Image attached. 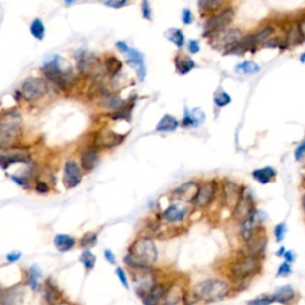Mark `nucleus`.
Segmentation results:
<instances>
[{
  "label": "nucleus",
  "mask_w": 305,
  "mask_h": 305,
  "mask_svg": "<svg viewBox=\"0 0 305 305\" xmlns=\"http://www.w3.org/2000/svg\"><path fill=\"white\" fill-rule=\"evenodd\" d=\"M233 287L228 280L221 278H208L195 284L193 289L186 291L183 303L194 305L199 303H216L229 297Z\"/></svg>",
  "instance_id": "obj_1"
},
{
  "label": "nucleus",
  "mask_w": 305,
  "mask_h": 305,
  "mask_svg": "<svg viewBox=\"0 0 305 305\" xmlns=\"http://www.w3.org/2000/svg\"><path fill=\"white\" fill-rule=\"evenodd\" d=\"M159 260V251L152 236H140L130 244L124 262L131 271L154 267Z\"/></svg>",
  "instance_id": "obj_2"
},
{
  "label": "nucleus",
  "mask_w": 305,
  "mask_h": 305,
  "mask_svg": "<svg viewBox=\"0 0 305 305\" xmlns=\"http://www.w3.org/2000/svg\"><path fill=\"white\" fill-rule=\"evenodd\" d=\"M262 259L263 257L248 254L247 251H241L234 257L228 266V278L232 281V287L234 284H244L260 274L262 269Z\"/></svg>",
  "instance_id": "obj_3"
},
{
  "label": "nucleus",
  "mask_w": 305,
  "mask_h": 305,
  "mask_svg": "<svg viewBox=\"0 0 305 305\" xmlns=\"http://www.w3.org/2000/svg\"><path fill=\"white\" fill-rule=\"evenodd\" d=\"M43 78L53 82L61 90L68 87L74 78V68L67 59L61 55H54L43 63Z\"/></svg>",
  "instance_id": "obj_4"
},
{
  "label": "nucleus",
  "mask_w": 305,
  "mask_h": 305,
  "mask_svg": "<svg viewBox=\"0 0 305 305\" xmlns=\"http://www.w3.org/2000/svg\"><path fill=\"white\" fill-rule=\"evenodd\" d=\"M23 121L17 111L10 110L0 116V149H8L22 137Z\"/></svg>",
  "instance_id": "obj_5"
},
{
  "label": "nucleus",
  "mask_w": 305,
  "mask_h": 305,
  "mask_svg": "<svg viewBox=\"0 0 305 305\" xmlns=\"http://www.w3.org/2000/svg\"><path fill=\"white\" fill-rule=\"evenodd\" d=\"M49 92L48 81L42 76H29L20 85L19 94L26 102H37Z\"/></svg>",
  "instance_id": "obj_6"
},
{
  "label": "nucleus",
  "mask_w": 305,
  "mask_h": 305,
  "mask_svg": "<svg viewBox=\"0 0 305 305\" xmlns=\"http://www.w3.org/2000/svg\"><path fill=\"white\" fill-rule=\"evenodd\" d=\"M268 244V236L266 233L265 227L259 226L255 229V232L251 234L249 239L245 241V248H247V253L251 255L262 257L267 249Z\"/></svg>",
  "instance_id": "obj_7"
},
{
  "label": "nucleus",
  "mask_w": 305,
  "mask_h": 305,
  "mask_svg": "<svg viewBox=\"0 0 305 305\" xmlns=\"http://www.w3.org/2000/svg\"><path fill=\"white\" fill-rule=\"evenodd\" d=\"M188 214L189 209L187 206L182 205L180 203H173L161 212V221L170 226H180Z\"/></svg>",
  "instance_id": "obj_8"
},
{
  "label": "nucleus",
  "mask_w": 305,
  "mask_h": 305,
  "mask_svg": "<svg viewBox=\"0 0 305 305\" xmlns=\"http://www.w3.org/2000/svg\"><path fill=\"white\" fill-rule=\"evenodd\" d=\"M256 208L254 205V200L248 192L242 189V193L240 195L235 208L233 209V218L236 222H244L255 211Z\"/></svg>",
  "instance_id": "obj_9"
},
{
  "label": "nucleus",
  "mask_w": 305,
  "mask_h": 305,
  "mask_svg": "<svg viewBox=\"0 0 305 305\" xmlns=\"http://www.w3.org/2000/svg\"><path fill=\"white\" fill-rule=\"evenodd\" d=\"M216 197V183L215 182H206L198 186L197 194H195L193 206L195 209H205L212 203Z\"/></svg>",
  "instance_id": "obj_10"
},
{
  "label": "nucleus",
  "mask_w": 305,
  "mask_h": 305,
  "mask_svg": "<svg viewBox=\"0 0 305 305\" xmlns=\"http://www.w3.org/2000/svg\"><path fill=\"white\" fill-rule=\"evenodd\" d=\"M82 168L75 160H67L63 168V183L68 189L75 188L82 182Z\"/></svg>",
  "instance_id": "obj_11"
},
{
  "label": "nucleus",
  "mask_w": 305,
  "mask_h": 305,
  "mask_svg": "<svg viewBox=\"0 0 305 305\" xmlns=\"http://www.w3.org/2000/svg\"><path fill=\"white\" fill-rule=\"evenodd\" d=\"M233 19L234 11L232 8H227L215 16H211L205 23L206 34H216V32L222 31L233 22Z\"/></svg>",
  "instance_id": "obj_12"
},
{
  "label": "nucleus",
  "mask_w": 305,
  "mask_h": 305,
  "mask_svg": "<svg viewBox=\"0 0 305 305\" xmlns=\"http://www.w3.org/2000/svg\"><path fill=\"white\" fill-rule=\"evenodd\" d=\"M186 289L182 284L178 283L177 279H172L167 291H166L164 298L161 299L159 305H179L183 303L185 297Z\"/></svg>",
  "instance_id": "obj_13"
},
{
  "label": "nucleus",
  "mask_w": 305,
  "mask_h": 305,
  "mask_svg": "<svg viewBox=\"0 0 305 305\" xmlns=\"http://www.w3.org/2000/svg\"><path fill=\"white\" fill-rule=\"evenodd\" d=\"M124 140H125V136L116 134L112 130H104L98 135V137L96 138V144L99 148L111 149V148L120 146Z\"/></svg>",
  "instance_id": "obj_14"
},
{
  "label": "nucleus",
  "mask_w": 305,
  "mask_h": 305,
  "mask_svg": "<svg viewBox=\"0 0 305 305\" xmlns=\"http://www.w3.org/2000/svg\"><path fill=\"white\" fill-rule=\"evenodd\" d=\"M126 56H128V64H130L132 68H135L136 73H137L138 79L141 81H143L146 79L147 75V69H146V64H144V56L140 50L130 48L129 52L126 53Z\"/></svg>",
  "instance_id": "obj_15"
},
{
  "label": "nucleus",
  "mask_w": 305,
  "mask_h": 305,
  "mask_svg": "<svg viewBox=\"0 0 305 305\" xmlns=\"http://www.w3.org/2000/svg\"><path fill=\"white\" fill-rule=\"evenodd\" d=\"M272 297L274 302L281 305H292L297 302L298 295L291 285H283L275 290Z\"/></svg>",
  "instance_id": "obj_16"
},
{
  "label": "nucleus",
  "mask_w": 305,
  "mask_h": 305,
  "mask_svg": "<svg viewBox=\"0 0 305 305\" xmlns=\"http://www.w3.org/2000/svg\"><path fill=\"white\" fill-rule=\"evenodd\" d=\"M242 187L233 182H227L223 185V203L227 208L234 209L242 193Z\"/></svg>",
  "instance_id": "obj_17"
},
{
  "label": "nucleus",
  "mask_w": 305,
  "mask_h": 305,
  "mask_svg": "<svg viewBox=\"0 0 305 305\" xmlns=\"http://www.w3.org/2000/svg\"><path fill=\"white\" fill-rule=\"evenodd\" d=\"M30 156L24 152H6L0 154V168L6 171L14 164H29Z\"/></svg>",
  "instance_id": "obj_18"
},
{
  "label": "nucleus",
  "mask_w": 305,
  "mask_h": 305,
  "mask_svg": "<svg viewBox=\"0 0 305 305\" xmlns=\"http://www.w3.org/2000/svg\"><path fill=\"white\" fill-rule=\"evenodd\" d=\"M100 156L97 148H87L80 155V166L84 172H91L97 167Z\"/></svg>",
  "instance_id": "obj_19"
},
{
  "label": "nucleus",
  "mask_w": 305,
  "mask_h": 305,
  "mask_svg": "<svg viewBox=\"0 0 305 305\" xmlns=\"http://www.w3.org/2000/svg\"><path fill=\"white\" fill-rule=\"evenodd\" d=\"M79 72L81 74H93L98 69V61L97 58L92 54L87 53H82L81 55L78 56V62H76Z\"/></svg>",
  "instance_id": "obj_20"
},
{
  "label": "nucleus",
  "mask_w": 305,
  "mask_h": 305,
  "mask_svg": "<svg viewBox=\"0 0 305 305\" xmlns=\"http://www.w3.org/2000/svg\"><path fill=\"white\" fill-rule=\"evenodd\" d=\"M198 191L197 183L189 182L186 183H183L180 187H178L174 191V195L183 203H188V201H193L195 194Z\"/></svg>",
  "instance_id": "obj_21"
},
{
  "label": "nucleus",
  "mask_w": 305,
  "mask_h": 305,
  "mask_svg": "<svg viewBox=\"0 0 305 305\" xmlns=\"http://www.w3.org/2000/svg\"><path fill=\"white\" fill-rule=\"evenodd\" d=\"M220 32L221 35H218V43L221 44V46L226 47L228 49H232L234 46H236L240 41H241V31L238 30V29H233V30L226 31V32ZM218 32H216V34H218Z\"/></svg>",
  "instance_id": "obj_22"
},
{
  "label": "nucleus",
  "mask_w": 305,
  "mask_h": 305,
  "mask_svg": "<svg viewBox=\"0 0 305 305\" xmlns=\"http://www.w3.org/2000/svg\"><path fill=\"white\" fill-rule=\"evenodd\" d=\"M76 244V240L73 236L67 235V234H58L54 238L55 248L61 253L72 250Z\"/></svg>",
  "instance_id": "obj_23"
},
{
  "label": "nucleus",
  "mask_w": 305,
  "mask_h": 305,
  "mask_svg": "<svg viewBox=\"0 0 305 305\" xmlns=\"http://www.w3.org/2000/svg\"><path fill=\"white\" fill-rule=\"evenodd\" d=\"M251 176H253V178L257 183H262V185H266V183H271L272 180L274 179L275 176H277V172H275L274 168L267 166V167L255 170L253 173H251Z\"/></svg>",
  "instance_id": "obj_24"
},
{
  "label": "nucleus",
  "mask_w": 305,
  "mask_h": 305,
  "mask_svg": "<svg viewBox=\"0 0 305 305\" xmlns=\"http://www.w3.org/2000/svg\"><path fill=\"white\" fill-rule=\"evenodd\" d=\"M178 126H179V122H178L176 117H173L172 115H165L156 125V131L173 132L178 129Z\"/></svg>",
  "instance_id": "obj_25"
},
{
  "label": "nucleus",
  "mask_w": 305,
  "mask_h": 305,
  "mask_svg": "<svg viewBox=\"0 0 305 305\" xmlns=\"http://www.w3.org/2000/svg\"><path fill=\"white\" fill-rule=\"evenodd\" d=\"M104 69L109 76L114 78L122 69V62L115 56H108L104 61Z\"/></svg>",
  "instance_id": "obj_26"
},
{
  "label": "nucleus",
  "mask_w": 305,
  "mask_h": 305,
  "mask_svg": "<svg viewBox=\"0 0 305 305\" xmlns=\"http://www.w3.org/2000/svg\"><path fill=\"white\" fill-rule=\"evenodd\" d=\"M30 34L37 41H42L46 37V26L41 18L32 19L30 23Z\"/></svg>",
  "instance_id": "obj_27"
},
{
  "label": "nucleus",
  "mask_w": 305,
  "mask_h": 305,
  "mask_svg": "<svg viewBox=\"0 0 305 305\" xmlns=\"http://www.w3.org/2000/svg\"><path fill=\"white\" fill-rule=\"evenodd\" d=\"M194 67V61L192 60V59L187 58V56H180V58L176 59V68L178 73L187 74L191 72Z\"/></svg>",
  "instance_id": "obj_28"
},
{
  "label": "nucleus",
  "mask_w": 305,
  "mask_h": 305,
  "mask_svg": "<svg viewBox=\"0 0 305 305\" xmlns=\"http://www.w3.org/2000/svg\"><path fill=\"white\" fill-rule=\"evenodd\" d=\"M44 298H46V302L48 305H58L59 299H60L58 287L48 283V281H47L46 287H44Z\"/></svg>",
  "instance_id": "obj_29"
},
{
  "label": "nucleus",
  "mask_w": 305,
  "mask_h": 305,
  "mask_svg": "<svg viewBox=\"0 0 305 305\" xmlns=\"http://www.w3.org/2000/svg\"><path fill=\"white\" fill-rule=\"evenodd\" d=\"M236 73L238 74H244V75H253V74H257L260 72V66L255 62L245 61L244 63H240L235 68Z\"/></svg>",
  "instance_id": "obj_30"
},
{
  "label": "nucleus",
  "mask_w": 305,
  "mask_h": 305,
  "mask_svg": "<svg viewBox=\"0 0 305 305\" xmlns=\"http://www.w3.org/2000/svg\"><path fill=\"white\" fill-rule=\"evenodd\" d=\"M126 102H124L122 98L116 96V94H109V96H106L104 99V105L112 111L120 110V109L123 108Z\"/></svg>",
  "instance_id": "obj_31"
},
{
  "label": "nucleus",
  "mask_w": 305,
  "mask_h": 305,
  "mask_svg": "<svg viewBox=\"0 0 305 305\" xmlns=\"http://www.w3.org/2000/svg\"><path fill=\"white\" fill-rule=\"evenodd\" d=\"M40 277L41 271L36 266H32L28 271V285L30 286L34 291H37V290L40 289Z\"/></svg>",
  "instance_id": "obj_32"
},
{
  "label": "nucleus",
  "mask_w": 305,
  "mask_h": 305,
  "mask_svg": "<svg viewBox=\"0 0 305 305\" xmlns=\"http://www.w3.org/2000/svg\"><path fill=\"white\" fill-rule=\"evenodd\" d=\"M166 36H167L168 40L171 41L172 43L176 44L177 47H183V43H185V37H183V31L180 30V29H176V28H172L170 30H167L166 32Z\"/></svg>",
  "instance_id": "obj_33"
},
{
  "label": "nucleus",
  "mask_w": 305,
  "mask_h": 305,
  "mask_svg": "<svg viewBox=\"0 0 305 305\" xmlns=\"http://www.w3.org/2000/svg\"><path fill=\"white\" fill-rule=\"evenodd\" d=\"M98 242V235L96 233H86L80 240V247L85 250H90L91 248H93Z\"/></svg>",
  "instance_id": "obj_34"
},
{
  "label": "nucleus",
  "mask_w": 305,
  "mask_h": 305,
  "mask_svg": "<svg viewBox=\"0 0 305 305\" xmlns=\"http://www.w3.org/2000/svg\"><path fill=\"white\" fill-rule=\"evenodd\" d=\"M80 261H81L84 267L87 269V271H91V269H93L94 266H96L97 257L92 251L85 250L84 253L81 254V256H80Z\"/></svg>",
  "instance_id": "obj_35"
},
{
  "label": "nucleus",
  "mask_w": 305,
  "mask_h": 305,
  "mask_svg": "<svg viewBox=\"0 0 305 305\" xmlns=\"http://www.w3.org/2000/svg\"><path fill=\"white\" fill-rule=\"evenodd\" d=\"M272 303H274V299L272 297V295H261L248 302L247 305H271Z\"/></svg>",
  "instance_id": "obj_36"
},
{
  "label": "nucleus",
  "mask_w": 305,
  "mask_h": 305,
  "mask_svg": "<svg viewBox=\"0 0 305 305\" xmlns=\"http://www.w3.org/2000/svg\"><path fill=\"white\" fill-rule=\"evenodd\" d=\"M214 102L217 106L223 108V106L228 105L230 102H232V98H230L229 94L226 93V92H218V93H216V96L214 98Z\"/></svg>",
  "instance_id": "obj_37"
},
{
  "label": "nucleus",
  "mask_w": 305,
  "mask_h": 305,
  "mask_svg": "<svg viewBox=\"0 0 305 305\" xmlns=\"http://www.w3.org/2000/svg\"><path fill=\"white\" fill-rule=\"evenodd\" d=\"M287 233V226L285 223H279L277 224V226L274 227L273 229V234H274V238L275 241L277 242H281L284 239H285V235Z\"/></svg>",
  "instance_id": "obj_38"
},
{
  "label": "nucleus",
  "mask_w": 305,
  "mask_h": 305,
  "mask_svg": "<svg viewBox=\"0 0 305 305\" xmlns=\"http://www.w3.org/2000/svg\"><path fill=\"white\" fill-rule=\"evenodd\" d=\"M302 37L301 35H299L297 25H293L291 28V30L289 31V34H287V43L289 44H297L299 42H302Z\"/></svg>",
  "instance_id": "obj_39"
},
{
  "label": "nucleus",
  "mask_w": 305,
  "mask_h": 305,
  "mask_svg": "<svg viewBox=\"0 0 305 305\" xmlns=\"http://www.w3.org/2000/svg\"><path fill=\"white\" fill-rule=\"evenodd\" d=\"M115 273H116L118 280H120V283L122 284V285L124 286V289L129 290L130 289V285H129V278H128V274H126V272L124 271V268L122 267H117L116 271H115Z\"/></svg>",
  "instance_id": "obj_40"
},
{
  "label": "nucleus",
  "mask_w": 305,
  "mask_h": 305,
  "mask_svg": "<svg viewBox=\"0 0 305 305\" xmlns=\"http://www.w3.org/2000/svg\"><path fill=\"white\" fill-rule=\"evenodd\" d=\"M292 273V266L289 262H283L278 267L277 271V278H286Z\"/></svg>",
  "instance_id": "obj_41"
},
{
  "label": "nucleus",
  "mask_w": 305,
  "mask_h": 305,
  "mask_svg": "<svg viewBox=\"0 0 305 305\" xmlns=\"http://www.w3.org/2000/svg\"><path fill=\"white\" fill-rule=\"evenodd\" d=\"M126 4H128V0H105L104 2L106 7L115 8V10L126 6Z\"/></svg>",
  "instance_id": "obj_42"
},
{
  "label": "nucleus",
  "mask_w": 305,
  "mask_h": 305,
  "mask_svg": "<svg viewBox=\"0 0 305 305\" xmlns=\"http://www.w3.org/2000/svg\"><path fill=\"white\" fill-rule=\"evenodd\" d=\"M35 189H36L37 193L40 194H46L49 192V185L43 180H37L36 185H35Z\"/></svg>",
  "instance_id": "obj_43"
},
{
  "label": "nucleus",
  "mask_w": 305,
  "mask_h": 305,
  "mask_svg": "<svg viewBox=\"0 0 305 305\" xmlns=\"http://www.w3.org/2000/svg\"><path fill=\"white\" fill-rule=\"evenodd\" d=\"M304 156H305V140L302 142L297 148H296V152H295V158L297 161H301Z\"/></svg>",
  "instance_id": "obj_44"
},
{
  "label": "nucleus",
  "mask_w": 305,
  "mask_h": 305,
  "mask_svg": "<svg viewBox=\"0 0 305 305\" xmlns=\"http://www.w3.org/2000/svg\"><path fill=\"white\" fill-rule=\"evenodd\" d=\"M182 20L183 24L189 25L192 22H193V14L189 10H183L182 14Z\"/></svg>",
  "instance_id": "obj_45"
},
{
  "label": "nucleus",
  "mask_w": 305,
  "mask_h": 305,
  "mask_svg": "<svg viewBox=\"0 0 305 305\" xmlns=\"http://www.w3.org/2000/svg\"><path fill=\"white\" fill-rule=\"evenodd\" d=\"M104 257L110 265H116V256H115V254L112 253V250L110 249L104 250Z\"/></svg>",
  "instance_id": "obj_46"
},
{
  "label": "nucleus",
  "mask_w": 305,
  "mask_h": 305,
  "mask_svg": "<svg viewBox=\"0 0 305 305\" xmlns=\"http://www.w3.org/2000/svg\"><path fill=\"white\" fill-rule=\"evenodd\" d=\"M188 50H189V53H192V54H197V53L200 50V47H199V43H198V41H194V40L189 41V42H188Z\"/></svg>",
  "instance_id": "obj_47"
},
{
  "label": "nucleus",
  "mask_w": 305,
  "mask_h": 305,
  "mask_svg": "<svg viewBox=\"0 0 305 305\" xmlns=\"http://www.w3.org/2000/svg\"><path fill=\"white\" fill-rule=\"evenodd\" d=\"M142 13H143V17L146 19H150L152 18V16H150V7H149V4H148L147 0H144L143 4H142Z\"/></svg>",
  "instance_id": "obj_48"
},
{
  "label": "nucleus",
  "mask_w": 305,
  "mask_h": 305,
  "mask_svg": "<svg viewBox=\"0 0 305 305\" xmlns=\"http://www.w3.org/2000/svg\"><path fill=\"white\" fill-rule=\"evenodd\" d=\"M283 257H284V259H285V262L291 263V265L296 261V254H295V251H292V250L285 251V253H284Z\"/></svg>",
  "instance_id": "obj_49"
},
{
  "label": "nucleus",
  "mask_w": 305,
  "mask_h": 305,
  "mask_svg": "<svg viewBox=\"0 0 305 305\" xmlns=\"http://www.w3.org/2000/svg\"><path fill=\"white\" fill-rule=\"evenodd\" d=\"M297 29H298L299 35H301L302 40H305V16L301 19V22H299L297 24Z\"/></svg>",
  "instance_id": "obj_50"
},
{
  "label": "nucleus",
  "mask_w": 305,
  "mask_h": 305,
  "mask_svg": "<svg viewBox=\"0 0 305 305\" xmlns=\"http://www.w3.org/2000/svg\"><path fill=\"white\" fill-rule=\"evenodd\" d=\"M116 48L120 50L122 54H126V53L129 52V46L126 44L125 42H123V41H118V42L116 43Z\"/></svg>",
  "instance_id": "obj_51"
},
{
  "label": "nucleus",
  "mask_w": 305,
  "mask_h": 305,
  "mask_svg": "<svg viewBox=\"0 0 305 305\" xmlns=\"http://www.w3.org/2000/svg\"><path fill=\"white\" fill-rule=\"evenodd\" d=\"M20 256H22V254L18 253V251H14V253L8 254V255L6 256V259L8 262H16V261H18V260H20Z\"/></svg>",
  "instance_id": "obj_52"
},
{
  "label": "nucleus",
  "mask_w": 305,
  "mask_h": 305,
  "mask_svg": "<svg viewBox=\"0 0 305 305\" xmlns=\"http://www.w3.org/2000/svg\"><path fill=\"white\" fill-rule=\"evenodd\" d=\"M285 247H280L279 249H278V251L277 253H275V255H277L278 257H283V255H284V253H285Z\"/></svg>",
  "instance_id": "obj_53"
},
{
  "label": "nucleus",
  "mask_w": 305,
  "mask_h": 305,
  "mask_svg": "<svg viewBox=\"0 0 305 305\" xmlns=\"http://www.w3.org/2000/svg\"><path fill=\"white\" fill-rule=\"evenodd\" d=\"M78 0H64V4L67 5V6H72L74 2H76Z\"/></svg>",
  "instance_id": "obj_54"
},
{
  "label": "nucleus",
  "mask_w": 305,
  "mask_h": 305,
  "mask_svg": "<svg viewBox=\"0 0 305 305\" xmlns=\"http://www.w3.org/2000/svg\"><path fill=\"white\" fill-rule=\"evenodd\" d=\"M302 209H303L305 215V194L303 195V198H302Z\"/></svg>",
  "instance_id": "obj_55"
},
{
  "label": "nucleus",
  "mask_w": 305,
  "mask_h": 305,
  "mask_svg": "<svg viewBox=\"0 0 305 305\" xmlns=\"http://www.w3.org/2000/svg\"><path fill=\"white\" fill-rule=\"evenodd\" d=\"M299 60H301L302 63H305V53H303V54L301 55V58H299Z\"/></svg>",
  "instance_id": "obj_56"
},
{
  "label": "nucleus",
  "mask_w": 305,
  "mask_h": 305,
  "mask_svg": "<svg viewBox=\"0 0 305 305\" xmlns=\"http://www.w3.org/2000/svg\"><path fill=\"white\" fill-rule=\"evenodd\" d=\"M58 305H59V304H58Z\"/></svg>",
  "instance_id": "obj_57"
}]
</instances>
